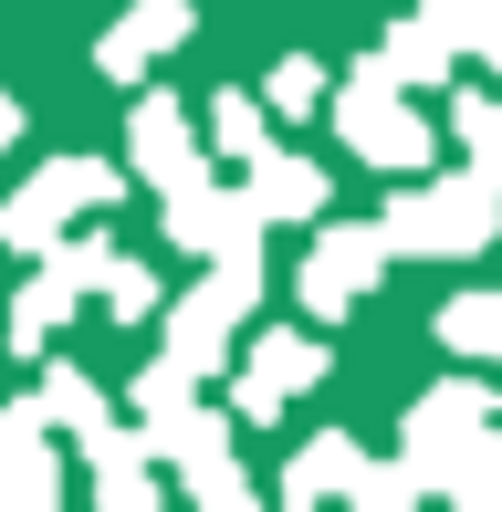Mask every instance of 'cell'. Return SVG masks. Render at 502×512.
<instances>
[{"mask_svg": "<svg viewBox=\"0 0 502 512\" xmlns=\"http://www.w3.org/2000/svg\"><path fill=\"white\" fill-rule=\"evenodd\" d=\"M356 471H367V450H356L346 429H325V439H304V450H293V471H283V502H325V492H356Z\"/></svg>", "mask_w": 502, "mask_h": 512, "instance_id": "obj_15", "label": "cell"}, {"mask_svg": "<svg viewBox=\"0 0 502 512\" xmlns=\"http://www.w3.org/2000/svg\"><path fill=\"white\" fill-rule=\"evenodd\" d=\"M95 304L116 314V324H147V314H157V272L136 262V251H116V262H105V283H95Z\"/></svg>", "mask_w": 502, "mask_h": 512, "instance_id": "obj_21", "label": "cell"}, {"mask_svg": "<svg viewBox=\"0 0 502 512\" xmlns=\"http://www.w3.org/2000/svg\"><path fill=\"white\" fill-rule=\"evenodd\" d=\"M450 502H471V512H502V418H492V439L461 460V481H450Z\"/></svg>", "mask_w": 502, "mask_h": 512, "instance_id": "obj_25", "label": "cell"}, {"mask_svg": "<svg viewBox=\"0 0 502 512\" xmlns=\"http://www.w3.org/2000/svg\"><path fill=\"white\" fill-rule=\"evenodd\" d=\"M168 199V241L189 251V262H262V209H251V189H220L210 168L199 178H178V189H157Z\"/></svg>", "mask_w": 502, "mask_h": 512, "instance_id": "obj_4", "label": "cell"}, {"mask_svg": "<svg viewBox=\"0 0 502 512\" xmlns=\"http://www.w3.org/2000/svg\"><path fill=\"white\" fill-rule=\"evenodd\" d=\"M262 95H272V115H314V105H335V84H325V63H314V53H283Z\"/></svg>", "mask_w": 502, "mask_h": 512, "instance_id": "obj_22", "label": "cell"}, {"mask_svg": "<svg viewBox=\"0 0 502 512\" xmlns=\"http://www.w3.org/2000/svg\"><path fill=\"white\" fill-rule=\"evenodd\" d=\"M74 304H84V283L42 251V272L11 293V356H53V335H63V314H74Z\"/></svg>", "mask_w": 502, "mask_h": 512, "instance_id": "obj_13", "label": "cell"}, {"mask_svg": "<svg viewBox=\"0 0 502 512\" xmlns=\"http://www.w3.org/2000/svg\"><path fill=\"white\" fill-rule=\"evenodd\" d=\"M0 147H21V105L11 95H0Z\"/></svg>", "mask_w": 502, "mask_h": 512, "instance_id": "obj_29", "label": "cell"}, {"mask_svg": "<svg viewBox=\"0 0 502 512\" xmlns=\"http://www.w3.org/2000/svg\"><path fill=\"white\" fill-rule=\"evenodd\" d=\"M377 53H387V74H398V84H419V95H429V84H450V63L471 53L461 0H408V11L387 21V42H377Z\"/></svg>", "mask_w": 502, "mask_h": 512, "instance_id": "obj_9", "label": "cell"}, {"mask_svg": "<svg viewBox=\"0 0 502 512\" xmlns=\"http://www.w3.org/2000/svg\"><path fill=\"white\" fill-rule=\"evenodd\" d=\"M241 189H251L262 220H314L325 209V168L293 157V147H262V157H241Z\"/></svg>", "mask_w": 502, "mask_h": 512, "instance_id": "obj_12", "label": "cell"}, {"mask_svg": "<svg viewBox=\"0 0 502 512\" xmlns=\"http://www.w3.org/2000/svg\"><path fill=\"white\" fill-rule=\"evenodd\" d=\"M492 74H502V63H492Z\"/></svg>", "mask_w": 502, "mask_h": 512, "instance_id": "obj_30", "label": "cell"}, {"mask_svg": "<svg viewBox=\"0 0 502 512\" xmlns=\"http://www.w3.org/2000/svg\"><path fill=\"white\" fill-rule=\"evenodd\" d=\"M440 345L471 366H502V293H450L440 304Z\"/></svg>", "mask_w": 502, "mask_h": 512, "instance_id": "obj_16", "label": "cell"}, {"mask_svg": "<svg viewBox=\"0 0 502 512\" xmlns=\"http://www.w3.org/2000/svg\"><path fill=\"white\" fill-rule=\"evenodd\" d=\"M199 126H210L220 157H262V147H272V95H210Z\"/></svg>", "mask_w": 502, "mask_h": 512, "instance_id": "obj_19", "label": "cell"}, {"mask_svg": "<svg viewBox=\"0 0 502 512\" xmlns=\"http://www.w3.org/2000/svg\"><path fill=\"white\" fill-rule=\"evenodd\" d=\"M126 178H136V168H105V157H53V168H42V189H53V199L84 220V209H116Z\"/></svg>", "mask_w": 502, "mask_h": 512, "instance_id": "obj_18", "label": "cell"}, {"mask_svg": "<svg viewBox=\"0 0 502 512\" xmlns=\"http://www.w3.org/2000/svg\"><path fill=\"white\" fill-rule=\"evenodd\" d=\"M482 439H492V398H482L471 377H450V387H429V398L408 408L398 450H408V460L429 471V492H450V481H461V460L482 450Z\"/></svg>", "mask_w": 502, "mask_h": 512, "instance_id": "obj_6", "label": "cell"}, {"mask_svg": "<svg viewBox=\"0 0 502 512\" xmlns=\"http://www.w3.org/2000/svg\"><path fill=\"white\" fill-rule=\"evenodd\" d=\"M461 32H471L482 63H502V0H461Z\"/></svg>", "mask_w": 502, "mask_h": 512, "instance_id": "obj_28", "label": "cell"}, {"mask_svg": "<svg viewBox=\"0 0 502 512\" xmlns=\"http://www.w3.org/2000/svg\"><path fill=\"white\" fill-rule=\"evenodd\" d=\"M178 481H189V502H210V512H241V502H251V471H241L231 450L199 460V471H178Z\"/></svg>", "mask_w": 502, "mask_h": 512, "instance_id": "obj_27", "label": "cell"}, {"mask_svg": "<svg viewBox=\"0 0 502 512\" xmlns=\"http://www.w3.org/2000/svg\"><path fill=\"white\" fill-rule=\"evenodd\" d=\"M53 398H11L0 408V502L11 512H53L63 502V460H53Z\"/></svg>", "mask_w": 502, "mask_h": 512, "instance_id": "obj_8", "label": "cell"}, {"mask_svg": "<svg viewBox=\"0 0 502 512\" xmlns=\"http://www.w3.org/2000/svg\"><path fill=\"white\" fill-rule=\"evenodd\" d=\"M231 418H241V408H231ZM231 418H220V408H199V398L147 408V450H157V460H178V471H199V460H220V450H231Z\"/></svg>", "mask_w": 502, "mask_h": 512, "instance_id": "obj_14", "label": "cell"}, {"mask_svg": "<svg viewBox=\"0 0 502 512\" xmlns=\"http://www.w3.org/2000/svg\"><path fill=\"white\" fill-rule=\"evenodd\" d=\"M325 366H335V356H325L314 335H293V324H283V335H251V356H241V377H231L241 429H272V418H283L314 377H325Z\"/></svg>", "mask_w": 502, "mask_h": 512, "instance_id": "obj_7", "label": "cell"}, {"mask_svg": "<svg viewBox=\"0 0 502 512\" xmlns=\"http://www.w3.org/2000/svg\"><path fill=\"white\" fill-rule=\"evenodd\" d=\"M126 32L147 42V53H178V42L199 32V11H189V0H136V11H126Z\"/></svg>", "mask_w": 502, "mask_h": 512, "instance_id": "obj_26", "label": "cell"}, {"mask_svg": "<svg viewBox=\"0 0 502 512\" xmlns=\"http://www.w3.org/2000/svg\"><path fill=\"white\" fill-rule=\"evenodd\" d=\"M84 471H95V502H105V512H147V502H157V450H147V429H84Z\"/></svg>", "mask_w": 502, "mask_h": 512, "instance_id": "obj_11", "label": "cell"}, {"mask_svg": "<svg viewBox=\"0 0 502 512\" xmlns=\"http://www.w3.org/2000/svg\"><path fill=\"white\" fill-rule=\"evenodd\" d=\"M419 492H429V471H419V460L398 450V460H367L346 502H367V512H398V502H419Z\"/></svg>", "mask_w": 502, "mask_h": 512, "instance_id": "obj_23", "label": "cell"}, {"mask_svg": "<svg viewBox=\"0 0 502 512\" xmlns=\"http://www.w3.org/2000/svg\"><path fill=\"white\" fill-rule=\"evenodd\" d=\"M335 136H346L367 168H398V178H419L429 168V115H419V84H398L387 74V53H367L346 84H335Z\"/></svg>", "mask_w": 502, "mask_h": 512, "instance_id": "obj_2", "label": "cell"}, {"mask_svg": "<svg viewBox=\"0 0 502 512\" xmlns=\"http://www.w3.org/2000/svg\"><path fill=\"white\" fill-rule=\"evenodd\" d=\"M450 136H461L471 168L502 178V95H450Z\"/></svg>", "mask_w": 502, "mask_h": 512, "instance_id": "obj_20", "label": "cell"}, {"mask_svg": "<svg viewBox=\"0 0 502 512\" xmlns=\"http://www.w3.org/2000/svg\"><path fill=\"white\" fill-rule=\"evenodd\" d=\"M63 220H74V209L42 189V178H21V189L0 199V251H53V241H63Z\"/></svg>", "mask_w": 502, "mask_h": 512, "instance_id": "obj_17", "label": "cell"}, {"mask_svg": "<svg viewBox=\"0 0 502 512\" xmlns=\"http://www.w3.org/2000/svg\"><path fill=\"white\" fill-rule=\"evenodd\" d=\"M251 304H262V262H210V272H199V283L168 304V356L199 366V377H220Z\"/></svg>", "mask_w": 502, "mask_h": 512, "instance_id": "obj_3", "label": "cell"}, {"mask_svg": "<svg viewBox=\"0 0 502 512\" xmlns=\"http://www.w3.org/2000/svg\"><path fill=\"white\" fill-rule=\"evenodd\" d=\"M42 398H53V418H63V429H105V387L95 377H84V366H53V377H42Z\"/></svg>", "mask_w": 502, "mask_h": 512, "instance_id": "obj_24", "label": "cell"}, {"mask_svg": "<svg viewBox=\"0 0 502 512\" xmlns=\"http://www.w3.org/2000/svg\"><path fill=\"white\" fill-rule=\"evenodd\" d=\"M126 168L157 178V189H178V178L210 168V126H189L178 95H136V115H126Z\"/></svg>", "mask_w": 502, "mask_h": 512, "instance_id": "obj_10", "label": "cell"}, {"mask_svg": "<svg viewBox=\"0 0 502 512\" xmlns=\"http://www.w3.org/2000/svg\"><path fill=\"white\" fill-rule=\"evenodd\" d=\"M387 262H398V230H387V220L314 230V251H304V314H356L387 283Z\"/></svg>", "mask_w": 502, "mask_h": 512, "instance_id": "obj_5", "label": "cell"}, {"mask_svg": "<svg viewBox=\"0 0 502 512\" xmlns=\"http://www.w3.org/2000/svg\"><path fill=\"white\" fill-rule=\"evenodd\" d=\"M387 230H398V251H419V262H471V251H492V230H502V178L492 168L408 178V189L387 199Z\"/></svg>", "mask_w": 502, "mask_h": 512, "instance_id": "obj_1", "label": "cell"}]
</instances>
